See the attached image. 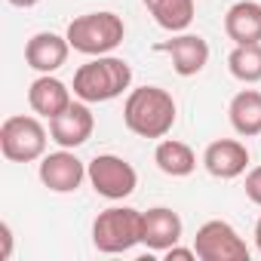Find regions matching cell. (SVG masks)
I'll use <instances>...</instances> for the list:
<instances>
[{"instance_id":"cell-12","label":"cell","mask_w":261,"mask_h":261,"mask_svg":"<svg viewBox=\"0 0 261 261\" xmlns=\"http://www.w3.org/2000/svg\"><path fill=\"white\" fill-rule=\"evenodd\" d=\"M68 53H71L68 37H62L56 31H40L25 43V62L37 74H56L68 62Z\"/></svg>"},{"instance_id":"cell-19","label":"cell","mask_w":261,"mask_h":261,"mask_svg":"<svg viewBox=\"0 0 261 261\" xmlns=\"http://www.w3.org/2000/svg\"><path fill=\"white\" fill-rule=\"evenodd\" d=\"M227 71L240 83H258L261 80V43L233 46L227 56Z\"/></svg>"},{"instance_id":"cell-21","label":"cell","mask_w":261,"mask_h":261,"mask_svg":"<svg viewBox=\"0 0 261 261\" xmlns=\"http://www.w3.org/2000/svg\"><path fill=\"white\" fill-rule=\"evenodd\" d=\"M163 258H166V261H194V258H197V252H194V249H181V246L175 243L172 249H166V252H163Z\"/></svg>"},{"instance_id":"cell-15","label":"cell","mask_w":261,"mask_h":261,"mask_svg":"<svg viewBox=\"0 0 261 261\" xmlns=\"http://www.w3.org/2000/svg\"><path fill=\"white\" fill-rule=\"evenodd\" d=\"M224 34L237 43H261V4L255 0H237L224 13Z\"/></svg>"},{"instance_id":"cell-3","label":"cell","mask_w":261,"mask_h":261,"mask_svg":"<svg viewBox=\"0 0 261 261\" xmlns=\"http://www.w3.org/2000/svg\"><path fill=\"white\" fill-rule=\"evenodd\" d=\"M145 212L133 206H111L92 221V246L105 255H120L142 243Z\"/></svg>"},{"instance_id":"cell-10","label":"cell","mask_w":261,"mask_h":261,"mask_svg":"<svg viewBox=\"0 0 261 261\" xmlns=\"http://www.w3.org/2000/svg\"><path fill=\"white\" fill-rule=\"evenodd\" d=\"M203 166L212 178H221V181H230V178H240L249 166V148L237 139H218V142H209L206 151H203Z\"/></svg>"},{"instance_id":"cell-7","label":"cell","mask_w":261,"mask_h":261,"mask_svg":"<svg viewBox=\"0 0 261 261\" xmlns=\"http://www.w3.org/2000/svg\"><path fill=\"white\" fill-rule=\"evenodd\" d=\"M194 252L200 261H249V246L233 224L212 218L200 224L194 237Z\"/></svg>"},{"instance_id":"cell-16","label":"cell","mask_w":261,"mask_h":261,"mask_svg":"<svg viewBox=\"0 0 261 261\" xmlns=\"http://www.w3.org/2000/svg\"><path fill=\"white\" fill-rule=\"evenodd\" d=\"M227 120L233 133L243 139L261 136V92L258 89H240L227 105Z\"/></svg>"},{"instance_id":"cell-22","label":"cell","mask_w":261,"mask_h":261,"mask_svg":"<svg viewBox=\"0 0 261 261\" xmlns=\"http://www.w3.org/2000/svg\"><path fill=\"white\" fill-rule=\"evenodd\" d=\"M0 243H4V249H0V258H10L13 255V230H10V224L4 221V224H0Z\"/></svg>"},{"instance_id":"cell-17","label":"cell","mask_w":261,"mask_h":261,"mask_svg":"<svg viewBox=\"0 0 261 261\" xmlns=\"http://www.w3.org/2000/svg\"><path fill=\"white\" fill-rule=\"evenodd\" d=\"M154 163L169 178H188L197 169V154L191 151V145H185L178 139H163L154 151Z\"/></svg>"},{"instance_id":"cell-9","label":"cell","mask_w":261,"mask_h":261,"mask_svg":"<svg viewBox=\"0 0 261 261\" xmlns=\"http://www.w3.org/2000/svg\"><path fill=\"white\" fill-rule=\"evenodd\" d=\"M92 129H95V117L89 111L86 101H71L68 111H62L59 117L49 120V136L59 148H80L92 139Z\"/></svg>"},{"instance_id":"cell-20","label":"cell","mask_w":261,"mask_h":261,"mask_svg":"<svg viewBox=\"0 0 261 261\" xmlns=\"http://www.w3.org/2000/svg\"><path fill=\"white\" fill-rule=\"evenodd\" d=\"M246 197L255 206H261V166L249 169V175H246Z\"/></svg>"},{"instance_id":"cell-14","label":"cell","mask_w":261,"mask_h":261,"mask_svg":"<svg viewBox=\"0 0 261 261\" xmlns=\"http://www.w3.org/2000/svg\"><path fill=\"white\" fill-rule=\"evenodd\" d=\"M181 218L178 212H172L169 206H154L145 212V233H142V243L151 249V252H166L172 249L178 240H181Z\"/></svg>"},{"instance_id":"cell-5","label":"cell","mask_w":261,"mask_h":261,"mask_svg":"<svg viewBox=\"0 0 261 261\" xmlns=\"http://www.w3.org/2000/svg\"><path fill=\"white\" fill-rule=\"evenodd\" d=\"M46 126L37 117L13 114L0 126V151L10 163H34L46 154Z\"/></svg>"},{"instance_id":"cell-23","label":"cell","mask_w":261,"mask_h":261,"mask_svg":"<svg viewBox=\"0 0 261 261\" xmlns=\"http://www.w3.org/2000/svg\"><path fill=\"white\" fill-rule=\"evenodd\" d=\"M7 4H13V7H19V10H31V7L40 4V0H7Z\"/></svg>"},{"instance_id":"cell-13","label":"cell","mask_w":261,"mask_h":261,"mask_svg":"<svg viewBox=\"0 0 261 261\" xmlns=\"http://www.w3.org/2000/svg\"><path fill=\"white\" fill-rule=\"evenodd\" d=\"M71 101H74V98H71L68 83H62V80L53 77V74H40V77L28 86V105H31V111L40 114V117H46V120H53V117H59L62 111H68Z\"/></svg>"},{"instance_id":"cell-24","label":"cell","mask_w":261,"mask_h":261,"mask_svg":"<svg viewBox=\"0 0 261 261\" xmlns=\"http://www.w3.org/2000/svg\"><path fill=\"white\" fill-rule=\"evenodd\" d=\"M255 249L261 252V218L255 221Z\"/></svg>"},{"instance_id":"cell-18","label":"cell","mask_w":261,"mask_h":261,"mask_svg":"<svg viewBox=\"0 0 261 261\" xmlns=\"http://www.w3.org/2000/svg\"><path fill=\"white\" fill-rule=\"evenodd\" d=\"M148 7V13L154 16V22L169 31V34H181L191 28L194 16H197V7L194 0H142Z\"/></svg>"},{"instance_id":"cell-8","label":"cell","mask_w":261,"mask_h":261,"mask_svg":"<svg viewBox=\"0 0 261 261\" xmlns=\"http://www.w3.org/2000/svg\"><path fill=\"white\" fill-rule=\"evenodd\" d=\"M37 175H40L43 188H49L53 194H74L86 178V163L71 148H59V151L40 157Z\"/></svg>"},{"instance_id":"cell-1","label":"cell","mask_w":261,"mask_h":261,"mask_svg":"<svg viewBox=\"0 0 261 261\" xmlns=\"http://www.w3.org/2000/svg\"><path fill=\"white\" fill-rule=\"evenodd\" d=\"M178 105L169 89L163 86H139L129 89L123 101V123L129 133L142 139H166L175 126Z\"/></svg>"},{"instance_id":"cell-11","label":"cell","mask_w":261,"mask_h":261,"mask_svg":"<svg viewBox=\"0 0 261 261\" xmlns=\"http://www.w3.org/2000/svg\"><path fill=\"white\" fill-rule=\"evenodd\" d=\"M157 49L172 59V68H175L178 77H197L206 68V62H209V43L200 34H185L181 31L172 40L160 43Z\"/></svg>"},{"instance_id":"cell-6","label":"cell","mask_w":261,"mask_h":261,"mask_svg":"<svg viewBox=\"0 0 261 261\" xmlns=\"http://www.w3.org/2000/svg\"><path fill=\"white\" fill-rule=\"evenodd\" d=\"M86 178L92 191L105 200H126L139 188V172L133 163L117 157V154H98L86 163Z\"/></svg>"},{"instance_id":"cell-2","label":"cell","mask_w":261,"mask_h":261,"mask_svg":"<svg viewBox=\"0 0 261 261\" xmlns=\"http://www.w3.org/2000/svg\"><path fill=\"white\" fill-rule=\"evenodd\" d=\"M129 86H133V68L117 56H92L74 71V95L86 105L114 101Z\"/></svg>"},{"instance_id":"cell-4","label":"cell","mask_w":261,"mask_h":261,"mask_svg":"<svg viewBox=\"0 0 261 261\" xmlns=\"http://www.w3.org/2000/svg\"><path fill=\"white\" fill-rule=\"evenodd\" d=\"M68 43L74 53H83V56H111L123 37H126V25L117 13H86V16H77L71 25H68Z\"/></svg>"}]
</instances>
